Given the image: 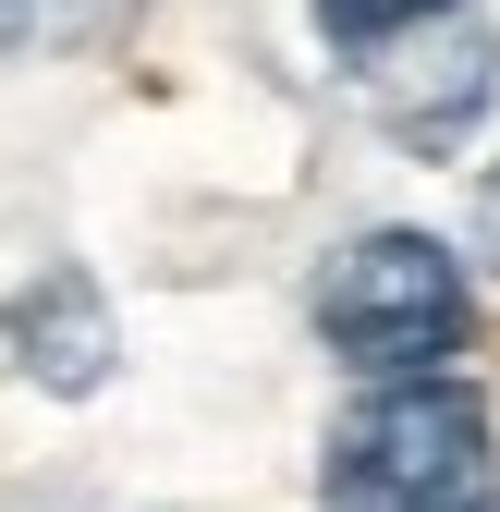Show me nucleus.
Instances as JSON below:
<instances>
[{"label": "nucleus", "mask_w": 500, "mask_h": 512, "mask_svg": "<svg viewBox=\"0 0 500 512\" xmlns=\"http://www.w3.org/2000/svg\"><path fill=\"white\" fill-rule=\"evenodd\" d=\"M366 98H379V135L403 159H452L500 98V49H488V25L440 13V25H415L391 49H366Z\"/></svg>", "instance_id": "7ed1b4c3"}, {"label": "nucleus", "mask_w": 500, "mask_h": 512, "mask_svg": "<svg viewBox=\"0 0 500 512\" xmlns=\"http://www.w3.org/2000/svg\"><path fill=\"white\" fill-rule=\"evenodd\" d=\"M0 354H13V378H37L49 403H86L98 378L122 366V330H110V293L86 269H37L13 293V317H0Z\"/></svg>", "instance_id": "20e7f679"}, {"label": "nucleus", "mask_w": 500, "mask_h": 512, "mask_svg": "<svg viewBox=\"0 0 500 512\" xmlns=\"http://www.w3.org/2000/svg\"><path fill=\"white\" fill-rule=\"evenodd\" d=\"M476 256L500 269V159H488V183H476Z\"/></svg>", "instance_id": "423d86ee"}, {"label": "nucleus", "mask_w": 500, "mask_h": 512, "mask_svg": "<svg viewBox=\"0 0 500 512\" xmlns=\"http://www.w3.org/2000/svg\"><path fill=\"white\" fill-rule=\"evenodd\" d=\"M440 13H464V0H318V37H330L342 61H366V49H391V37L440 25Z\"/></svg>", "instance_id": "39448f33"}, {"label": "nucleus", "mask_w": 500, "mask_h": 512, "mask_svg": "<svg viewBox=\"0 0 500 512\" xmlns=\"http://www.w3.org/2000/svg\"><path fill=\"white\" fill-rule=\"evenodd\" d=\"M330 512H488L500 452H488V391H464L452 366L379 378L318 452Z\"/></svg>", "instance_id": "f257e3e1"}, {"label": "nucleus", "mask_w": 500, "mask_h": 512, "mask_svg": "<svg viewBox=\"0 0 500 512\" xmlns=\"http://www.w3.org/2000/svg\"><path fill=\"white\" fill-rule=\"evenodd\" d=\"M318 342L354 366V378H427L476 342V281L440 232H354L330 269H318Z\"/></svg>", "instance_id": "f03ea898"}]
</instances>
